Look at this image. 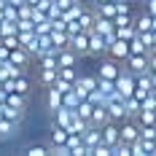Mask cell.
<instances>
[{"label":"cell","instance_id":"cell-21","mask_svg":"<svg viewBox=\"0 0 156 156\" xmlns=\"http://www.w3.org/2000/svg\"><path fill=\"white\" fill-rule=\"evenodd\" d=\"M14 92H19V94H30L32 92V81H30L27 73H22L19 78H14Z\"/></svg>","mask_w":156,"mask_h":156},{"label":"cell","instance_id":"cell-28","mask_svg":"<svg viewBox=\"0 0 156 156\" xmlns=\"http://www.w3.org/2000/svg\"><path fill=\"white\" fill-rule=\"evenodd\" d=\"M24 154L27 156H51V145H27Z\"/></svg>","mask_w":156,"mask_h":156},{"label":"cell","instance_id":"cell-30","mask_svg":"<svg viewBox=\"0 0 156 156\" xmlns=\"http://www.w3.org/2000/svg\"><path fill=\"white\" fill-rule=\"evenodd\" d=\"M51 30H54V22H51V19H43V22H35V32H38V35H48Z\"/></svg>","mask_w":156,"mask_h":156},{"label":"cell","instance_id":"cell-7","mask_svg":"<svg viewBox=\"0 0 156 156\" xmlns=\"http://www.w3.org/2000/svg\"><path fill=\"white\" fill-rule=\"evenodd\" d=\"M129 54H132V48H129V41H124V38H116V41L108 46V57L119 59V62H124Z\"/></svg>","mask_w":156,"mask_h":156},{"label":"cell","instance_id":"cell-22","mask_svg":"<svg viewBox=\"0 0 156 156\" xmlns=\"http://www.w3.org/2000/svg\"><path fill=\"white\" fill-rule=\"evenodd\" d=\"M129 48H132V54H151V48H148V43L143 41V35L137 32L132 41H129Z\"/></svg>","mask_w":156,"mask_h":156},{"label":"cell","instance_id":"cell-33","mask_svg":"<svg viewBox=\"0 0 156 156\" xmlns=\"http://www.w3.org/2000/svg\"><path fill=\"white\" fill-rule=\"evenodd\" d=\"M86 100H89V102H94V105H102V102H105V94L100 92V89H92Z\"/></svg>","mask_w":156,"mask_h":156},{"label":"cell","instance_id":"cell-6","mask_svg":"<svg viewBox=\"0 0 156 156\" xmlns=\"http://www.w3.org/2000/svg\"><path fill=\"white\" fill-rule=\"evenodd\" d=\"M148 57H151V54H129L124 59V67L132 70L135 76H137V73H148Z\"/></svg>","mask_w":156,"mask_h":156},{"label":"cell","instance_id":"cell-35","mask_svg":"<svg viewBox=\"0 0 156 156\" xmlns=\"http://www.w3.org/2000/svg\"><path fill=\"white\" fill-rule=\"evenodd\" d=\"M11 51H14V48H8L5 43H0V62H8V59H11Z\"/></svg>","mask_w":156,"mask_h":156},{"label":"cell","instance_id":"cell-15","mask_svg":"<svg viewBox=\"0 0 156 156\" xmlns=\"http://www.w3.org/2000/svg\"><path fill=\"white\" fill-rule=\"evenodd\" d=\"M78 59H81V54H78L76 48H62L59 54H57V62H59V67H70V65H78Z\"/></svg>","mask_w":156,"mask_h":156},{"label":"cell","instance_id":"cell-41","mask_svg":"<svg viewBox=\"0 0 156 156\" xmlns=\"http://www.w3.org/2000/svg\"><path fill=\"white\" fill-rule=\"evenodd\" d=\"M154 30H156V16H154Z\"/></svg>","mask_w":156,"mask_h":156},{"label":"cell","instance_id":"cell-18","mask_svg":"<svg viewBox=\"0 0 156 156\" xmlns=\"http://www.w3.org/2000/svg\"><path fill=\"white\" fill-rule=\"evenodd\" d=\"M16 129H19V121H11V119H0V140H8V137H14Z\"/></svg>","mask_w":156,"mask_h":156},{"label":"cell","instance_id":"cell-39","mask_svg":"<svg viewBox=\"0 0 156 156\" xmlns=\"http://www.w3.org/2000/svg\"><path fill=\"white\" fill-rule=\"evenodd\" d=\"M89 3H92V5H97V3H105V0H89Z\"/></svg>","mask_w":156,"mask_h":156},{"label":"cell","instance_id":"cell-31","mask_svg":"<svg viewBox=\"0 0 156 156\" xmlns=\"http://www.w3.org/2000/svg\"><path fill=\"white\" fill-rule=\"evenodd\" d=\"M132 156H148V148H145V140L137 137V140L132 143Z\"/></svg>","mask_w":156,"mask_h":156},{"label":"cell","instance_id":"cell-32","mask_svg":"<svg viewBox=\"0 0 156 156\" xmlns=\"http://www.w3.org/2000/svg\"><path fill=\"white\" fill-rule=\"evenodd\" d=\"M32 11H35L32 3H22L19 5V19H32Z\"/></svg>","mask_w":156,"mask_h":156},{"label":"cell","instance_id":"cell-1","mask_svg":"<svg viewBox=\"0 0 156 156\" xmlns=\"http://www.w3.org/2000/svg\"><path fill=\"white\" fill-rule=\"evenodd\" d=\"M121 70H124V62H119V59H113V57H108L105 54V59H100V65H97V76L100 78H116L121 76Z\"/></svg>","mask_w":156,"mask_h":156},{"label":"cell","instance_id":"cell-37","mask_svg":"<svg viewBox=\"0 0 156 156\" xmlns=\"http://www.w3.org/2000/svg\"><path fill=\"white\" fill-rule=\"evenodd\" d=\"M143 8H145L151 16H156V0H143Z\"/></svg>","mask_w":156,"mask_h":156},{"label":"cell","instance_id":"cell-11","mask_svg":"<svg viewBox=\"0 0 156 156\" xmlns=\"http://www.w3.org/2000/svg\"><path fill=\"white\" fill-rule=\"evenodd\" d=\"M70 48H76L81 57H89V32L81 30L76 35H70Z\"/></svg>","mask_w":156,"mask_h":156},{"label":"cell","instance_id":"cell-3","mask_svg":"<svg viewBox=\"0 0 156 156\" xmlns=\"http://www.w3.org/2000/svg\"><path fill=\"white\" fill-rule=\"evenodd\" d=\"M108 38L105 35H100L97 30L89 32V57H105L108 54Z\"/></svg>","mask_w":156,"mask_h":156},{"label":"cell","instance_id":"cell-34","mask_svg":"<svg viewBox=\"0 0 156 156\" xmlns=\"http://www.w3.org/2000/svg\"><path fill=\"white\" fill-rule=\"evenodd\" d=\"M54 86H57V89H59V92H70V89H73V86H76V83H73V81H65V78H57V83H54Z\"/></svg>","mask_w":156,"mask_h":156},{"label":"cell","instance_id":"cell-13","mask_svg":"<svg viewBox=\"0 0 156 156\" xmlns=\"http://www.w3.org/2000/svg\"><path fill=\"white\" fill-rule=\"evenodd\" d=\"M57 78H59V67H38V81H41L46 89L57 83Z\"/></svg>","mask_w":156,"mask_h":156},{"label":"cell","instance_id":"cell-8","mask_svg":"<svg viewBox=\"0 0 156 156\" xmlns=\"http://www.w3.org/2000/svg\"><path fill=\"white\" fill-rule=\"evenodd\" d=\"M140 137V121L137 119H124L121 121V140L124 143H135Z\"/></svg>","mask_w":156,"mask_h":156},{"label":"cell","instance_id":"cell-26","mask_svg":"<svg viewBox=\"0 0 156 156\" xmlns=\"http://www.w3.org/2000/svg\"><path fill=\"white\" fill-rule=\"evenodd\" d=\"M137 121H140V124H145V126H156V110L143 108L140 116H137Z\"/></svg>","mask_w":156,"mask_h":156},{"label":"cell","instance_id":"cell-5","mask_svg":"<svg viewBox=\"0 0 156 156\" xmlns=\"http://www.w3.org/2000/svg\"><path fill=\"white\" fill-rule=\"evenodd\" d=\"M154 83H156V76L148 70V73H137V89H135V94L140 97V100H145L148 94L154 92Z\"/></svg>","mask_w":156,"mask_h":156},{"label":"cell","instance_id":"cell-27","mask_svg":"<svg viewBox=\"0 0 156 156\" xmlns=\"http://www.w3.org/2000/svg\"><path fill=\"white\" fill-rule=\"evenodd\" d=\"M78 76H81V73H78V65H70V67H59V78H65V81H73V83H76Z\"/></svg>","mask_w":156,"mask_h":156},{"label":"cell","instance_id":"cell-10","mask_svg":"<svg viewBox=\"0 0 156 156\" xmlns=\"http://www.w3.org/2000/svg\"><path fill=\"white\" fill-rule=\"evenodd\" d=\"M119 140H121V121H108V124H102V143L116 145Z\"/></svg>","mask_w":156,"mask_h":156},{"label":"cell","instance_id":"cell-38","mask_svg":"<svg viewBox=\"0 0 156 156\" xmlns=\"http://www.w3.org/2000/svg\"><path fill=\"white\" fill-rule=\"evenodd\" d=\"M148 70L156 76V51H151V57H148Z\"/></svg>","mask_w":156,"mask_h":156},{"label":"cell","instance_id":"cell-43","mask_svg":"<svg viewBox=\"0 0 156 156\" xmlns=\"http://www.w3.org/2000/svg\"><path fill=\"white\" fill-rule=\"evenodd\" d=\"M0 65H3V62H0Z\"/></svg>","mask_w":156,"mask_h":156},{"label":"cell","instance_id":"cell-17","mask_svg":"<svg viewBox=\"0 0 156 156\" xmlns=\"http://www.w3.org/2000/svg\"><path fill=\"white\" fill-rule=\"evenodd\" d=\"M67 137H70V129H67V126H59V124L51 126V145H54V148L65 145V143H67Z\"/></svg>","mask_w":156,"mask_h":156},{"label":"cell","instance_id":"cell-12","mask_svg":"<svg viewBox=\"0 0 156 156\" xmlns=\"http://www.w3.org/2000/svg\"><path fill=\"white\" fill-rule=\"evenodd\" d=\"M46 105H48V110H51V113L65 105V94L59 92L57 86H48V89H46Z\"/></svg>","mask_w":156,"mask_h":156},{"label":"cell","instance_id":"cell-23","mask_svg":"<svg viewBox=\"0 0 156 156\" xmlns=\"http://www.w3.org/2000/svg\"><path fill=\"white\" fill-rule=\"evenodd\" d=\"M5 35H19V22L3 19V22H0V38H5Z\"/></svg>","mask_w":156,"mask_h":156},{"label":"cell","instance_id":"cell-20","mask_svg":"<svg viewBox=\"0 0 156 156\" xmlns=\"http://www.w3.org/2000/svg\"><path fill=\"white\" fill-rule=\"evenodd\" d=\"M124 102H126V113H129V119H137L140 110H143V100L137 97V94H132V97H126Z\"/></svg>","mask_w":156,"mask_h":156},{"label":"cell","instance_id":"cell-14","mask_svg":"<svg viewBox=\"0 0 156 156\" xmlns=\"http://www.w3.org/2000/svg\"><path fill=\"white\" fill-rule=\"evenodd\" d=\"M51 116H54V124H59V126H70L73 124V119H76V110L73 108H57L54 110V113H51Z\"/></svg>","mask_w":156,"mask_h":156},{"label":"cell","instance_id":"cell-9","mask_svg":"<svg viewBox=\"0 0 156 156\" xmlns=\"http://www.w3.org/2000/svg\"><path fill=\"white\" fill-rule=\"evenodd\" d=\"M83 143H86V156H92V151L102 143V126L89 124V129L83 132Z\"/></svg>","mask_w":156,"mask_h":156},{"label":"cell","instance_id":"cell-24","mask_svg":"<svg viewBox=\"0 0 156 156\" xmlns=\"http://www.w3.org/2000/svg\"><path fill=\"white\" fill-rule=\"evenodd\" d=\"M97 78H100V76H97ZM97 89L105 94V100H108L113 92H119V89H116V81H113V78H100V81H97Z\"/></svg>","mask_w":156,"mask_h":156},{"label":"cell","instance_id":"cell-42","mask_svg":"<svg viewBox=\"0 0 156 156\" xmlns=\"http://www.w3.org/2000/svg\"><path fill=\"white\" fill-rule=\"evenodd\" d=\"M86 3H89V0H86Z\"/></svg>","mask_w":156,"mask_h":156},{"label":"cell","instance_id":"cell-4","mask_svg":"<svg viewBox=\"0 0 156 156\" xmlns=\"http://www.w3.org/2000/svg\"><path fill=\"white\" fill-rule=\"evenodd\" d=\"M97 81H100V78H97V73H81V76H78V81H76V92L86 100V97H89V92H92V89H97Z\"/></svg>","mask_w":156,"mask_h":156},{"label":"cell","instance_id":"cell-29","mask_svg":"<svg viewBox=\"0 0 156 156\" xmlns=\"http://www.w3.org/2000/svg\"><path fill=\"white\" fill-rule=\"evenodd\" d=\"M92 110H94V102H89V100H81V105L76 108V113L81 116V119H86V121H89V119H92Z\"/></svg>","mask_w":156,"mask_h":156},{"label":"cell","instance_id":"cell-40","mask_svg":"<svg viewBox=\"0 0 156 156\" xmlns=\"http://www.w3.org/2000/svg\"><path fill=\"white\" fill-rule=\"evenodd\" d=\"M0 119H3V105H0Z\"/></svg>","mask_w":156,"mask_h":156},{"label":"cell","instance_id":"cell-2","mask_svg":"<svg viewBox=\"0 0 156 156\" xmlns=\"http://www.w3.org/2000/svg\"><path fill=\"white\" fill-rule=\"evenodd\" d=\"M116 89H119V94H121V97H132V94H135V89H137V76H135V73H132V70H121V76L116 78Z\"/></svg>","mask_w":156,"mask_h":156},{"label":"cell","instance_id":"cell-16","mask_svg":"<svg viewBox=\"0 0 156 156\" xmlns=\"http://www.w3.org/2000/svg\"><path fill=\"white\" fill-rule=\"evenodd\" d=\"M110 121V113H108V105L102 102V105H94V110H92V119H89V124H94V126H102V124H108Z\"/></svg>","mask_w":156,"mask_h":156},{"label":"cell","instance_id":"cell-25","mask_svg":"<svg viewBox=\"0 0 156 156\" xmlns=\"http://www.w3.org/2000/svg\"><path fill=\"white\" fill-rule=\"evenodd\" d=\"M116 35H119V38H124V41H132V38L137 35V27H135V22H129V24H121V27H116Z\"/></svg>","mask_w":156,"mask_h":156},{"label":"cell","instance_id":"cell-36","mask_svg":"<svg viewBox=\"0 0 156 156\" xmlns=\"http://www.w3.org/2000/svg\"><path fill=\"white\" fill-rule=\"evenodd\" d=\"M116 8H119V14H132V8H129L126 0H116Z\"/></svg>","mask_w":156,"mask_h":156},{"label":"cell","instance_id":"cell-19","mask_svg":"<svg viewBox=\"0 0 156 156\" xmlns=\"http://www.w3.org/2000/svg\"><path fill=\"white\" fill-rule=\"evenodd\" d=\"M135 27H137V32H151L154 30V16L143 8V14L135 16Z\"/></svg>","mask_w":156,"mask_h":156}]
</instances>
